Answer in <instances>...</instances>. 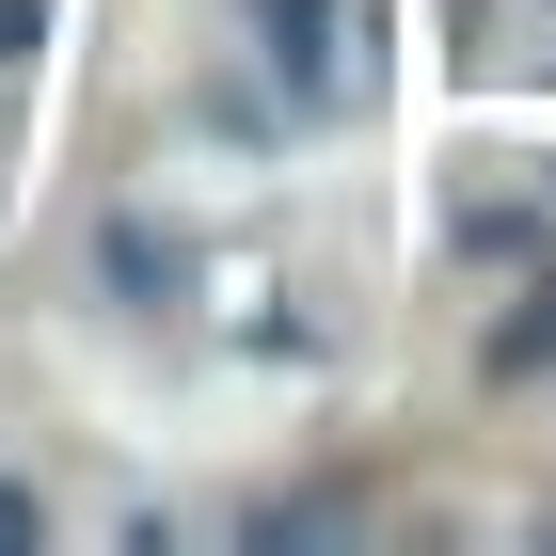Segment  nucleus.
Here are the masks:
<instances>
[{
  "mask_svg": "<svg viewBox=\"0 0 556 556\" xmlns=\"http://www.w3.org/2000/svg\"><path fill=\"white\" fill-rule=\"evenodd\" d=\"M270 16V64H287V80H334V0H255Z\"/></svg>",
  "mask_w": 556,
  "mask_h": 556,
  "instance_id": "1",
  "label": "nucleus"
},
{
  "mask_svg": "<svg viewBox=\"0 0 556 556\" xmlns=\"http://www.w3.org/2000/svg\"><path fill=\"white\" fill-rule=\"evenodd\" d=\"M493 366H556V287H541V302H525L509 334H493Z\"/></svg>",
  "mask_w": 556,
  "mask_h": 556,
  "instance_id": "2",
  "label": "nucleus"
},
{
  "mask_svg": "<svg viewBox=\"0 0 556 556\" xmlns=\"http://www.w3.org/2000/svg\"><path fill=\"white\" fill-rule=\"evenodd\" d=\"M33 541H48V509L16 493V477H0V556H33Z\"/></svg>",
  "mask_w": 556,
  "mask_h": 556,
  "instance_id": "3",
  "label": "nucleus"
}]
</instances>
